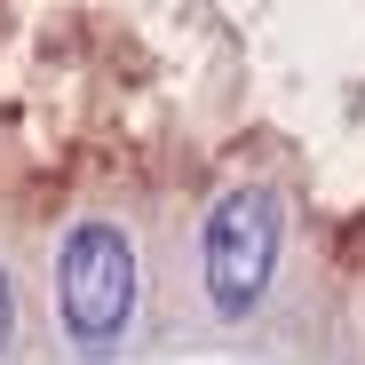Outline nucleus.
<instances>
[{"label": "nucleus", "instance_id": "nucleus-2", "mask_svg": "<svg viewBox=\"0 0 365 365\" xmlns=\"http://www.w3.org/2000/svg\"><path fill=\"white\" fill-rule=\"evenodd\" d=\"M278 247H286V215L262 182H238L207 207V230H199V278H207V302L222 318H255L262 294H270V270H278Z\"/></svg>", "mask_w": 365, "mask_h": 365}, {"label": "nucleus", "instance_id": "nucleus-1", "mask_svg": "<svg viewBox=\"0 0 365 365\" xmlns=\"http://www.w3.org/2000/svg\"><path fill=\"white\" fill-rule=\"evenodd\" d=\"M56 318H64L80 357L119 349V334L135 318V238L119 222L88 215L64 230V247H56Z\"/></svg>", "mask_w": 365, "mask_h": 365}, {"label": "nucleus", "instance_id": "nucleus-3", "mask_svg": "<svg viewBox=\"0 0 365 365\" xmlns=\"http://www.w3.org/2000/svg\"><path fill=\"white\" fill-rule=\"evenodd\" d=\"M9 334H16V286H9V270H0V357H9Z\"/></svg>", "mask_w": 365, "mask_h": 365}]
</instances>
